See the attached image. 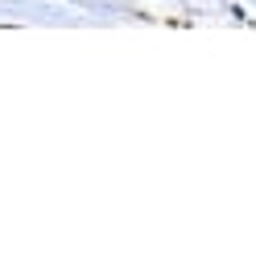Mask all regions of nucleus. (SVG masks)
<instances>
[{
    "label": "nucleus",
    "mask_w": 256,
    "mask_h": 260,
    "mask_svg": "<svg viewBox=\"0 0 256 260\" xmlns=\"http://www.w3.org/2000/svg\"><path fill=\"white\" fill-rule=\"evenodd\" d=\"M228 13H232V17H236V21H244V25H248V9H244V5H232V9H228Z\"/></svg>",
    "instance_id": "obj_1"
}]
</instances>
